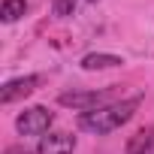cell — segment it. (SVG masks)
Instances as JSON below:
<instances>
[{
    "label": "cell",
    "instance_id": "6da1fadb",
    "mask_svg": "<svg viewBox=\"0 0 154 154\" xmlns=\"http://www.w3.org/2000/svg\"><path fill=\"white\" fill-rule=\"evenodd\" d=\"M136 106H139V97H130V100H121V103H106L100 109L82 112L79 115V127L94 133V136H106V133L118 130L121 124H127L136 115Z\"/></svg>",
    "mask_w": 154,
    "mask_h": 154
},
{
    "label": "cell",
    "instance_id": "7a4b0ae2",
    "mask_svg": "<svg viewBox=\"0 0 154 154\" xmlns=\"http://www.w3.org/2000/svg\"><path fill=\"white\" fill-rule=\"evenodd\" d=\"M109 100H112V91H109V88H106V91H66V94L57 97L60 106H66V109H79V112L100 109V106H106Z\"/></svg>",
    "mask_w": 154,
    "mask_h": 154
},
{
    "label": "cell",
    "instance_id": "3957f363",
    "mask_svg": "<svg viewBox=\"0 0 154 154\" xmlns=\"http://www.w3.org/2000/svg\"><path fill=\"white\" fill-rule=\"evenodd\" d=\"M51 121H54V115H51L45 106H30V109H24V112L15 118V127H18L21 136H42V133L51 127Z\"/></svg>",
    "mask_w": 154,
    "mask_h": 154
},
{
    "label": "cell",
    "instance_id": "277c9868",
    "mask_svg": "<svg viewBox=\"0 0 154 154\" xmlns=\"http://www.w3.org/2000/svg\"><path fill=\"white\" fill-rule=\"evenodd\" d=\"M39 75H21V79H12V82H6L3 85V91H0V103H15V100H21V97H30L36 88H39Z\"/></svg>",
    "mask_w": 154,
    "mask_h": 154
},
{
    "label": "cell",
    "instance_id": "5b68a950",
    "mask_svg": "<svg viewBox=\"0 0 154 154\" xmlns=\"http://www.w3.org/2000/svg\"><path fill=\"white\" fill-rule=\"evenodd\" d=\"M72 151H75V136L69 133H48L36 145V154H72Z\"/></svg>",
    "mask_w": 154,
    "mask_h": 154
},
{
    "label": "cell",
    "instance_id": "8992f818",
    "mask_svg": "<svg viewBox=\"0 0 154 154\" xmlns=\"http://www.w3.org/2000/svg\"><path fill=\"white\" fill-rule=\"evenodd\" d=\"M121 63H124V57L106 54V51H91V54H85V57L79 60V66L88 69V72H94V69H115V66H121Z\"/></svg>",
    "mask_w": 154,
    "mask_h": 154
},
{
    "label": "cell",
    "instance_id": "52a82bcc",
    "mask_svg": "<svg viewBox=\"0 0 154 154\" xmlns=\"http://www.w3.org/2000/svg\"><path fill=\"white\" fill-rule=\"evenodd\" d=\"M127 154H154V127L133 133L127 142Z\"/></svg>",
    "mask_w": 154,
    "mask_h": 154
},
{
    "label": "cell",
    "instance_id": "ba28073f",
    "mask_svg": "<svg viewBox=\"0 0 154 154\" xmlns=\"http://www.w3.org/2000/svg\"><path fill=\"white\" fill-rule=\"evenodd\" d=\"M24 9H27L24 0H3V6H0V18H3V21H18V18L24 15Z\"/></svg>",
    "mask_w": 154,
    "mask_h": 154
},
{
    "label": "cell",
    "instance_id": "9c48e42d",
    "mask_svg": "<svg viewBox=\"0 0 154 154\" xmlns=\"http://www.w3.org/2000/svg\"><path fill=\"white\" fill-rule=\"evenodd\" d=\"M75 3H79V0H51V9H54L57 18H69L75 12Z\"/></svg>",
    "mask_w": 154,
    "mask_h": 154
},
{
    "label": "cell",
    "instance_id": "30bf717a",
    "mask_svg": "<svg viewBox=\"0 0 154 154\" xmlns=\"http://www.w3.org/2000/svg\"><path fill=\"white\" fill-rule=\"evenodd\" d=\"M6 154H30V151L21 148V145H15V148H6Z\"/></svg>",
    "mask_w": 154,
    "mask_h": 154
},
{
    "label": "cell",
    "instance_id": "8fae6325",
    "mask_svg": "<svg viewBox=\"0 0 154 154\" xmlns=\"http://www.w3.org/2000/svg\"><path fill=\"white\" fill-rule=\"evenodd\" d=\"M91 3H94V0H91Z\"/></svg>",
    "mask_w": 154,
    "mask_h": 154
}]
</instances>
